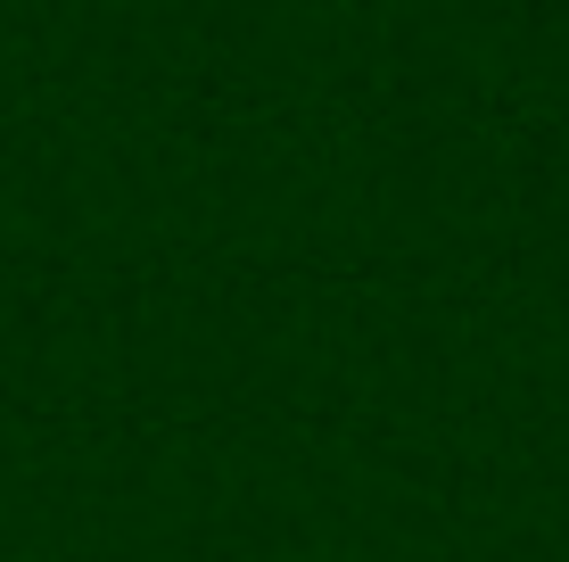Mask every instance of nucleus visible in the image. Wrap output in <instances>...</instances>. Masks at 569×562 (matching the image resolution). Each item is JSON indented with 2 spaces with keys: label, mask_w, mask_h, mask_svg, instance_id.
Instances as JSON below:
<instances>
[]
</instances>
